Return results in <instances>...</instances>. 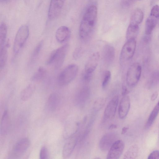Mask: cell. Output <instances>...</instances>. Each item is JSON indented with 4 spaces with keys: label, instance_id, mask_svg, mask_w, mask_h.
<instances>
[{
    "label": "cell",
    "instance_id": "obj_9",
    "mask_svg": "<svg viewBox=\"0 0 159 159\" xmlns=\"http://www.w3.org/2000/svg\"><path fill=\"white\" fill-rule=\"evenodd\" d=\"M117 134L115 133L109 132L105 134L101 138L99 143L100 149L103 151H107L110 148L117 140Z\"/></svg>",
    "mask_w": 159,
    "mask_h": 159
},
{
    "label": "cell",
    "instance_id": "obj_19",
    "mask_svg": "<svg viewBox=\"0 0 159 159\" xmlns=\"http://www.w3.org/2000/svg\"><path fill=\"white\" fill-rule=\"evenodd\" d=\"M10 125V120L8 113L5 110L2 118L0 127V133L2 135L6 134L9 129Z\"/></svg>",
    "mask_w": 159,
    "mask_h": 159
},
{
    "label": "cell",
    "instance_id": "obj_25",
    "mask_svg": "<svg viewBox=\"0 0 159 159\" xmlns=\"http://www.w3.org/2000/svg\"><path fill=\"white\" fill-rule=\"evenodd\" d=\"M139 31V26L129 25L126 32V38L127 40L135 39Z\"/></svg>",
    "mask_w": 159,
    "mask_h": 159
},
{
    "label": "cell",
    "instance_id": "obj_18",
    "mask_svg": "<svg viewBox=\"0 0 159 159\" xmlns=\"http://www.w3.org/2000/svg\"><path fill=\"white\" fill-rule=\"evenodd\" d=\"M143 17V14L142 10L137 8L132 12L130 16L129 25L139 26L142 22Z\"/></svg>",
    "mask_w": 159,
    "mask_h": 159
},
{
    "label": "cell",
    "instance_id": "obj_34",
    "mask_svg": "<svg viewBox=\"0 0 159 159\" xmlns=\"http://www.w3.org/2000/svg\"><path fill=\"white\" fill-rule=\"evenodd\" d=\"M150 14L159 18V6L157 5L154 6L151 10Z\"/></svg>",
    "mask_w": 159,
    "mask_h": 159
},
{
    "label": "cell",
    "instance_id": "obj_16",
    "mask_svg": "<svg viewBox=\"0 0 159 159\" xmlns=\"http://www.w3.org/2000/svg\"><path fill=\"white\" fill-rule=\"evenodd\" d=\"M59 102V97L57 94H51L49 96L46 103L47 109L50 111H54L58 107Z\"/></svg>",
    "mask_w": 159,
    "mask_h": 159
},
{
    "label": "cell",
    "instance_id": "obj_43",
    "mask_svg": "<svg viewBox=\"0 0 159 159\" xmlns=\"http://www.w3.org/2000/svg\"><path fill=\"white\" fill-rule=\"evenodd\" d=\"M159 106V100L158 101V103H157V104Z\"/></svg>",
    "mask_w": 159,
    "mask_h": 159
},
{
    "label": "cell",
    "instance_id": "obj_2",
    "mask_svg": "<svg viewBox=\"0 0 159 159\" xmlns=\"http://www.w3.org/2000/svg\"><path fill=\"white\" fill-rule=\"evenodd\" d=\"M69 48V45L66 44L54 50L50 54L46 62L48 65H53L56 69L62 66Z\"/></svg>",
    "mask_w": 159,
    "mask_h": 159
},
{
    "label": "cell",
    "instance_id": "obj_26",
    "mask_svg": "<svg viewBox=\"0 0 159 159\" xmlns=\"http://www.w3.org/2000/svg\"><path fill=\"white\" fill-rule=\"evenodd\" d=\"M7 34V27L4 23H2L0 26V48L6 45L5 44Z\"/></svg>",
    "mask_w": 159,
    "mask_h": 159
},
{
    "label": "cell",
    "instance_id": "obj_1",
    "mask_svg": "<svg viewBox=\"0 0 159 159\" xmlns=\"http://www.w3.org/2000/svg\"><path fill=\"white\" fill-rule=\"evenodd\" d=\"M98 9L96 5L91 4L85 10L82 18L79 29L80 39L86 42L92 37L97 22Z\"/></svg>",
    "mask_w": 159,
    "mask_h": 159
},
{
    "label": "cell",
    "instance_id": "obj_4",
    "mask_svg": "<svg viewBox=\"0 0 159 159\" xmlns=\"http://www.w3.org/2000/svg\"><path fill=\"white\" fill-rule=\"evenodd\" d=\"M78 66L72 64L66 66L60 74L58 82L61 86L66 85L70 83L75 77L78 71Z\"/></svg>",
    "mask_w": 159,
    "mask_h": 159
},
{
    "label": "cell",
    "instance_id": "obj_42",
    "mask_svg": "<svg viewBox=\"0 0 159 159\" xmlns=\"http://www.w3.org/2000/svg\"><path fill=\"white\" fill-rule=\"evenodd\" d=\"M94 159H100V158H99V157H96V158H94Z\"/></svg>",
    "mask_w": 159,
    "mask_h": 159
},
{
    "label": "cell",
    "instance_id": "obj_14",
    "mask_svg": "<svg viewBox=\"0 0 159 159\" xmlns=\"http://www.w3.org/2000/svg\"><path fill=\"white\" fill-rule=\"evenodd\" d=\"M103 57L105 62L107 64L112 63L115 57V50L114 48L110 45H105L103 48Z\"/></svg>",
    "mask_w": 159,
    "mask_h": 159
},
{
    "label": "cell",
    "instance_id": "obj_27",
    "mask_svg": "<svg viewBox=\"0 0 159 159\" xmlns=\"http://www.w3.org/2000/svg\"><path fill=\"white\" fill-rule=\"evenodd\" d=\"M46 73L45 69L43 67H40L31 78L32 81H37L42 79Z\"/></svg>",
    "mask_w": 159,
    "mask_h": 159
},
{
    "label": "cell",
    "instance_id": "obj_21",
    "mask_svg": "<svg viewBox=\"0 0 159 159\" xmlns=\"http://www.w3.org/2000/svg\"><path fill=\"white\" fill-rule=\"evenodd\" d=\"M35 89V85L30 84L27 86L21 92L20 98L23 101L29 99L32 96Z\"/></svg>",
    "mask_w": 159,
    "mask_h": 159
},
{
    "label": "cell",
    "instance_id": "obj_11",
    "mask_svg": "<svg viewBox=\"0 0 159 159\" xmlns=\"http://www.w3.org/2000/svg\"><path fill=\"white\" fill-rule=\"evenodd\" d=\"M100 58V54L95 52L91 55L86 64L84 72L93 74L98 64Z\"/></svg>",
    "mask_w": 159,
    "mask_h": 159
},
{
    "label": "cell",
    "instance_id": "obj_28",
    "mask_svg": "<svg viewBox=\"0 0 159 159\" xmlns=\"http://www.w3.org/2000/svg\"><path fill=\"white\" fill-rule=\"evenodd\" d=\"M7 45L2 47L0 48V68L2 69L5 66L7 58Z\"/></svg>",
    "mask_w": 159,
    "mask_h": 159
},
{
    "label": "cell",
    "instance_id": "obj_5",
    "mask_svg": "<svg viewBox=\"0 0 159 159\" xmlns=\"http://www.w3.org/2000/svg\"><path fill=\"white\" fill-rule=\"evenodd\" d=\"M142 72L141 65L138 63L131 65L128 69L126 76L127 85L130 87L136 86L140 79Z\"/></svg>",
    "mask_w": 159,
    "mask_h": 159
},
{
    "label": "cell",
    "instance_id": "obj_8",
    "mask_svg": "<svg viewBox=\"0 0 159 159\" xmlns=\"http://www.w3.org/2000/svg\"><path fill=\"white\" fill-rule=\"evenodd\" d=\"M125 148L123 141L118 140L111 147L108 153L107 159H119Z\"/></svg>",
    "mask_w": 159,
    "mask_h": 159
},
{
    "label": "cell",
    "instance_id": "obj_37",
    "mask_svg": "<svg viewBox=\"0 0 159 159\" xmlns=\"http://www.w3.org/2000/svg\"><path fill=\"white\" fill-rule=\"evenodd\" d=\"M133 1L130 0H122L120 2L121 6L124 7H128L132 4Z\"/></svg>",
    "mask_w": 159,
    "mask_h": 159
},
{
    "label": "cell",
    "instance_id": "obj_22",
    "mask_svg": "<svg viewBox=\"0 0 159 159\" xmlns=\"http://www.w3.org/2000/svg\"><path fill=\"white\" fill-rule=\"evenodd\" d=\"M139 148L136 144H134L125 153L123 159H136L139 152Z\"/></svg>",
    "mask_w": 159,
    "mask_h": 159
},
{
    "label": "cell",
    "instance_id": "obj_33",
    "mask_svg": "<svg viewBox=\"0 0 159 159\" xmlns=\"http://www.w3.org/2000/svg\"><path fill=\"white\" fill-rule=\"evenodd\" d=\"M105 102V100L103 98H100L95 101L94 103V108L97 110L100 109Z\"/></svg>",
    "mask_w": 159,
    "mask_h": 159
},
{
    "label": "cell",
    "instance_id": "obj_35",
    "mask_svg": "<svg viewBox=\"0 0 159 159\" xmlns=\"http://www.w3.org/2000/svg\"><path fill=\"white\" fill-rule=\"evenodd\" d=\"M82 49L81 47L77 48L73 52V57L75 59L80 58L82 54Z\"/></svg>",
    "mask_w": 159,
    "mask_h": 159
},
{
    "label": "cell",
    "instance_id": "obj_36",
    "mask_svg": "<svg viewBox=\"0 0 159 159\" xmlns=\"http://www.w3.org/2000/svg\"><path fill=\"white\" fill-rule=\"evenodd\" d=\"M148 159H159V151L155 150L149 155Z\"/></svg>",
    "mask_w": 159,
    "mask_h": 159
},
{
    "label": "cell",
    "instance_id": "obj_38",
    "mask_svg": "<svg viewBox=\"0 0 159 159\" xmlns=\"http://www.w3.org/2000/svg\"><path fill=\"white\" fill-rule=\"evenodd\" d=\"M92 75L93 74L84 72L82 76L83 79L84 81L88 82L91 80L92 78Z\"/></svg>",
    "mask_w": 159,
    "mask_h": 159
},
{
    "label": "cell",
    "instance_id": "obj_31",
    "mask_svg": "<svg viewBox=\"0 0 159 159\" xmlns=\"http://www.w3.org/2000/svg\"><path fill=\"white\" fill-rule=\"evenodd\" d=\"M111 73L109 70L106 71L104 74L102 85V88H105L108 85L111 78Z\"/></svg>",
    "mask_w": 159,
    "mask_h": 159
},
{
    "label": "cell",
    "instance_id": "obj_29",
    "mask_svg": "<svg viewBox=\"0 0 159 159\" xmlns=\"http://www.w3.org/2000/svg\"><path fill=\"white\" fill-rule=\"evenodd\" d=\"M159 84V70L154 72L151 75L148 82L149 87H153Z\"/></svg>",
    "mask_w": 159,
    "mask_h": 159
},
{
    "label": "cell",
    "instance_id": "obj_24",
    "mask_svg": "<svg viewBox=\"0 0 159 159\" xmlns=\"http://www.w3.org/2000/svg\"><path fill=\"white\" fill-rule=\"evenodd\" d=\"M159 112V106L157 104L150 113L147 122L145 125V128L149 129L152 125Z\"/></svg>",
    "mask_w": 159,
    "mask_h": 159
},
{
    "label": "cell",
    "instance_id": "obj_20",
    "mask_svg": "<svg viewBox=\"0 0 159 159\" xmlns=\"http://www.w3.org/2000/svg\"><path fill=\"white\" fill-rule=\"evenodd\" d=\"M159 18L149 15L147 19L145 24V32L147 35L150 34L156 25Z\"/></svg>",
    "mask_w": 159,
    "mask_h": 159
},
{
    "label": "cell",
    "instance_id": "obj_7",
    "mask_svg": "<svg viewBox=\"0 0 159 159\" xmlns=\"http://www.w3.org/2000/svg\"><path fill=\"white\" fill-rule=\"evenodd\" d=\"M65 3L64 0H52L50 2L48 13V18L55 19L60 14Z\"/></svg>",
    "mask_w": 159,
    "mask_h": 159
},
{
    "label": "cell",
    "instance_id": "obj_30",
    "mask_svg": "<svg viewBox=\"0 0 159 159\" xmlns=\"http://www.w3.org/2000/svg\"><path fill=\"white\" fill-rule=\"evenodd\" d=\"M43 45L42 41L40 42L33 50L31 55L30 61L33 62L35 61L39 56Z\"/></svg>",
    "mask_w": 159,
    "mask_h": 159
},
{
    "label": "cell",
    "instance_id": "obj_32",
    "mask_svg": "<svg viewBox=\"0 0 159 159\" xmlns=\"http://www.w3.org/2000/svg\"><path fill=\"white\" fill-rule=\"evenodd\" d=\"M40 159H49L48 149L46 147H42L40 149L39 154Z\"/></svg>",
    "mask_w": 159,
    "mask_h": 159
},
{
    "label": "cell",
    "instance_id": "obj_13",
    "mask_svg": "<svg viewBox=\"0 0 159 159\" xmlns=\"http://www.w3.org/2000/svg\"><path fill=\"white\" fill-rule=\"evenodd\" d=\"M66 143L62 150V157L66 159L70 156L72 153L77 142V138L75 136L71 137Z\"/></svg>",
    "mask_w": 159,
    "mask_h": 159
},
{
    "label": "cell",
    "instance_id": "obj_39",
    "mask_svg": "<svg viewBox=\"0 0 159 159\" xmlns=\"http://www.w3.org/2000/svg\"><path fill=\"white\" fill-rule=\"evenodd\" d=\"M158 95V93L157 92H154L152 95L151 99V100L152 101H154L157 98Z\"/></svg>",
    "mask_w": 159,
    "mask_h": 159
},
{
    "label": "cell",
    "instance_id": "obj_40",
    "mask_svg": "<svg viewBox=\"0 0 159 159\" xmlns=\"http://www.w3.org/2000/svg\"><path fill=\"white\" fill-rule=\"evenodd\" d=\"M128 127H123L122 130L121 134H124L126 133L128 130Z\"/></svg>",
    "mask_w": 159,
    "mask_h": 159
},
{
    "label": "cell",
    "instance_id": "obj_6",
    "mask_svg": "<svg viewBox=\"0 0 159 159\" xmlns=\"http://www.w3.org/2000/svg\"><path fill=\"white\" fill-rule=\"evenodd\" d=\"M136 47V41L135 39L127 40L123 46L120 54V61L121 65L125 63L132 57Z\"/></svg>",
    "mask_w": 159,
    "mask_h": 159
},
{
    "label": "cell",
    "instance_id": "obj_15",
    "mask_svg": "<svg viewBox=\"0 0 159 159\" xmlns=\"http://www.w3.org/2000/svg\"><path fill=\"white\" fill-rule=\"evenodd\" d=\"M70 30L68 27L61 26L57 30L55 37L58 42L61 43L67 40L70 37Z\"/></svg>",
    "mask_w": 159,
    "mask_h": 159
},
{
    "label": "cell",
    "instance_id": "obj_10",
    "mask_svg": "<svg viewBox=\"0 0 159 159\" xmlns=\"http://www.w3.org/2000/svg\"><path fill=\"white\" fill-rule=\"evenodd\" d=\"M119 101V97L116 96L107 104L104 113V118L107 119H112L115 115Z\"/></svg>",
    "mask_w": 159,
    "mask_h": 159
},
{
    "label": "cell",
    "instance_id": "obj_3",
    "mask_svg": "<svg viewBox=\"0 0 159 159\" xmlns=\"http://www.w3.org/2000/svg\"><path fill=\"white\" fill-rule=\"evenodd\" d=\"M29 34L28 26L25 25H21L16 34L13 46V52L15 55L18 54L24 46Z\"/></svg>",
    "mask_w": 159,
    "mask_h": 159
},
{
    "label": "cell",
    "instance_id": "obj_17",
    "mask_svg": "<svg viewBox=\"0 0 159 159\" xmlns=\"http://www.w3.org/2000/svg\"><path fill=\"white\" fill-rule=\"evenodd\" d=\"M30 144L29 139L24 138L19 140L16 144L14 148V152L17 155L24 153L29 148Z\"/></svg>",
    "mask_w": 159,
    "mask_h": 159
},
{
    "label": "cell",
    "instance_id": "obj_41",
    "mask_svg": "<svg viewBox=\"0 0 159 159\" xmlns=\"http://www.w3.org/2000/svg\"><path fill=\"white\" fill-rule=\"evenodd\" d=\"M117 127V126L115 125L112 124L110 125L109 127V129H115Z\"/></svg>",
    "mask_w": 159,
    "mask_h": 159
},
{
    "label": "cell",
    "instance_id": "obj_12",
    "mask_svg": "<svg viewBox=\"0 0 159 159\" xmlns=\"http://www.w3.org/2000/svg\"><path fill=\"white\" fill-rule=\"evenodd\" d=\"M130 101L129 97L126 95L121 98L118 107V115L119 118L122 119L126 116L129 110Z\"/></svg>",
    "mask_w": 159,
    "mask_h": 159
},
{
    "label": "cell",
    "instance_id": "obj_23",
    "mask_svg": "<svg viewBox=\"0 0 159 159\" xmlns=\"http://www.w3.org/2000/svg\"><path fill=\"white\" fill-rule=\"evenodd\" d=\"M89 95V90L87 87L83 88L77 95V101L80 104H83L88 99Z\"/></svg>",
    "mask_w": 159,
    "mask_h": 159
}]
</instances>
